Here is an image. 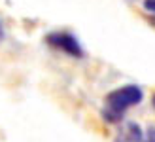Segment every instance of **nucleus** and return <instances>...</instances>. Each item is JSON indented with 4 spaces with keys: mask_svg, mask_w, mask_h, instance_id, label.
<instances>
[{
    "mask_svg": "<svg viewBox=\"0 0 155 142\" xmlns=\"http://www.w3.org/2000/svg\"><path fill=\"white\" fill-rule=\"evenodd\" d=\"M144 8H146L148 12L155 13V0H144Z\"/></svg>",
    "mask_w": 155,
    "mask_h": 142,
    "instance_id": "nucleus-5",
    "label": "nucleus"
},
{
    "mask_svg": "<svg viewBox=\"0 0 155 142\" xmlns=\"http://www.w3.org/2000/svg\"><path fill=\"white\" fill-rule=\"evenodd\" d=\"M144 138L146 135L142 133V127L134 121H129L119 135V142H144Z\"/></svg>",
    "mask_w": 155,
    "mask_h": 142,
    "instance_id": "nucleus-3",
    "label": "nucleus"
},
{
    "mask_svg": "<svg viewBox=\"0 0 155 142\" xmlns=\"http://www.w3.org/2000/svg\"><path fill=\"white\" fill-rule=\"evenodd\" d=\"M153 106H155V95H153Z\"/></svg>",
    "mask_w": 155,
    "mask_h": 142,
    "instance_id": "nucleus-7",
    "label": "nucleus"
},
{
    "mask_svg": "<svg viewBox=\"0 0 155 142\" xmlns=\"http://www.w3.org/2000/svg\"><path fill=\"white\" fill-rule=\"evenodd\" d=\"M2 36H4V30H2V25H0V40H2Z\"/></svg>",
    "mask_w": 155,
    "mask_h": 142,
    "instance_id": "nucleus-6",
    "label": "nucleus"
},
{
    "mask_svg": "<svg viewBox=\"0 0 155 142\" xmlns=\"http://www.w3.org/2000/svg\"><path fill=\"white\" fill-rule=\"evenodd\" d=\"M45 42H48V46H51L53 49H61L66 55L76 57V59H81L85 55L80 40L70 32H63V30H59V32H49L45 36Z\"/></svg>",
    "mask_w": 155,
    "mask_h": 142,
    "instance_id": "nucleus-2",
    "label": "nucleus"
},
{
    "mask_svg": "<svg viewBox=\"0 0 155 142\" xmlns=\"http://www.w3.org/2000/svg\"><path fill=\"white\" fill-rule=\"evenodd\" d=\"M142 99H144L142 87L133 85V83L114 89L106 95V106L102 110V117L108 123H119L127 110L130 106L140 104Z\"/></svg>",
    "mask_w": 155,
    "mask_h": 142,
    "instance_id": "nucleus-1",
    "label": "nucleus"
},
{
    "mask_svg": "<svg viewBox=\"0 0 155 142\" xmlns=\"http://www.w3.org/2000/svg\"><path fill=\"white\" fill-rule=\"evenodd\" d=\"M144 142H155V125L148 127V131H146V138H144Z\"/></svg>",
    "mask_w": 155,
    "mask_h": 142,
    "instance_id": "nucleus-4",
    "label": "nucleus"
}]
</instances>
